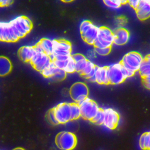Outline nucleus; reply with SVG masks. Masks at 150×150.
Instances as JSON below:
<instances>
[{
	"mask_svg": "<svg viewBox=\"0 0 150 150\" xmlns=\"http://www.w3.org/2000/svg\"><path fill=\"white\" fill-rule=\"evenodd\" d=\"M33 47L35 53L30 63L35 69L42 73L44 69L50 64L52 61L51 60L49 56L43 52V49L38 43Z\"/></svg>",
	"mask_w": 150,
	"mask_h": 150,
	"instance_id": "obj_1",
	"label": "nucleus"
},
{
	"mask_svg": "<svg viewBox=\"0 0 150 150\" xmlns=\"http://www.w3.org/2000/svg\"><path fill=\"white\" fill-rule=\"evenodd\" d=\"M99 27L89 21H83L80 25V32L82 39L89 45H93L97 39Z\"/></svg>",
	"mask_w": 150,
	"mask_h": 150,
	"instance_id": "obj_2",
	"label": "nucleus"
},
{
	"mask_svg": "<svg viewBox=\"0 0 150 150\" xmlns=\"http://www.w3.org/2000/svg\"><path fill=\"white\" fill-rule=\"evenodd\" d=\"M113 44V32L106 26L99 27L97 39L93 44L94 48L111 47Z\"/></svg>",
	"mask_w": 150,
	"mask_h": 150,
	"instance_id": "obj_3",
	"label": "nucleus"
},
{
	"mask_svg": "<svg viewBox=\"0 0 150 150\" xmlns=\"http://www.w3.org/2000/svg\"><path fill=\"white\" fill-rule=\"evenodd\" d=\"M144 58L137 52H130L125 54L120 62L124 67L134 72L139 70Z\"/></svg>",
	"mask_w": 150,
	"mask_h": 150,
	"instance_id": "obj_4",
	"label": "nucleus"
},
{
	"mask_svg": "<svg viewBox=\"0 0 150 150\" xmlns=\"http://www.w3.org/2000/svg\"><path fill=\"white\" fill-rule=\"evenodd\" d=\"M108 73L110 84H120L123 83L127 78L125 68L120 62L108 66Z\"/></svg>",
	"mask_w": 150,
	"mask_h": 150,
	"instance_id": "obj_5",
	"label": "nucleus"
},
{
	"mask_svg": "<svg viewBox=\"0 0 150 150\" xmlns=\"http://www.w3.org/2000/svg\"><path fill=\"white\" fill-rule=\"evenodd\" d=\"M77 104L80 107L81 117L90 121L100 109L97 104L88 97Z\"/></svg>",
	"mask_w": 150,
	"mask_h": 150,
	"instance_id": "obj_6",
	"label": "nucleus"
},
{
	"mask_svg": "<svg viewBox=\"0 0 150 150\" xmlns=\"http://www.w3.org/2000/svg\"><path fill=\"white\" fill-rule=\"evenodd\" d=\"M56 144L57 147L62 150H72L77 144V138L74 134L63 131L57 135Z\"/></svg>",
	"mask_w": 150,
	"mask_h": 150,
	"instance_id": "obj_7",
	"label": "nucleus"
},
{
	"mask_svg": "<svg viewBox=\"0 0 150 150\" xmlns=\"http://www.w3.org/2000/svg\"><path fill=\"white\" fill-rule=\"evenodd\" d=\"M88 88L86 84L82 82H77L73 84L70 89V95L72 100L79 103L88 97Z\"/></svg>",
	"mask_w": 150,
	"mask_h": 150,
	"instance_id": "obj_8",
	"label": "nucleus"
},
{
	"mask_svg": "<svg viewBox=\"0 0 150 150\" xmlns=\"http://www.w3.org/2000/svg\"><path fill=\"white\" fill-rule=\"evenodd\" d=\"M53 110L59 124H64L71 121L70 103H61Z\"/></svg>",
	"mask_w": 150,
	"mask_h": 150,
	"instance_id": "obj_9",
	"label": "nucleus"
},
{
	"mask_svg": "<svg viewBox=\"0 0 150 150\" xmlns=\"http://www.w3.org/2000/svg\"><path fill=\"white\" fill-rule=\"evenodd\" d=\"M24 37L32 28V23L27 17L19 16L9 22Z\"/></svg>",
	"mask_w": 150,
	"mask_h": 150,
	"instance_id": "obj_10",
	"label": "nucleus"
},
{
	"mask_svg": "<svg viewBox=\"0 0 150 150\" xmlns=\"http://www.w3.org/2000/svg\"><path fill=\"white\" fill-rule=\"evenodd\" d=\"M104 121L103 125L109 129H114L120 121V115L114 109L107 108L104 109Z\"/></svg>",
	"mask_w": 150,
	"mask_h": 150,
	"instance_id": "obj_11",
	"label": "nucleus"
},
{
	"mask_svg": "<svg viewBox=\"0 0 150 150\" xmlns=\"http://www.w3.org/2000/svg\"><path fill=\"white\" fill-rule=\"evenodd\" d=\"M136 15L140 21H145L150 18V0H139L135 10Z\"/></svg>",
	"mask_w": 150,
	"mask_h": 150,
	"instance_id": "obj_12",
	"label": "nucleus"
},
{
	"mask_svg": "<svg viewBox=\"0 0 150 150\" xmlns=\"http://www.w3.org/2000/svg\"><path fill=\"white\" fill-rule=\"evenodd\" d=\"M114 44L122 46L126 44L129 39V32L124 28H117L113 32Z\"/></svg>",
	"mask_w": 150,
	"mask_h": 150,
	"instance_id": "obj_13",
	"label": "nucleus"
},
{
	"mask_svg": "<svg viewBox=\"0 0 150 150\" xmlns=\"http://www.w3.org/2000/svg\"><path fill=\"white\" fill-rule=\"evenodd\" d=\"M96 83L99 84H110L108 73V66L100 67L97 66L96 72Z\"/></svg>",
	"mask_w": 150,
	"mask_h": 150,
	"instance_id": "obj_14",
	"label": "nucleus"
},
{
	"mask_svg": "<svg viewBox=\"0 0 150 150\" xmlns=\"http://www.w3.org/2000/svg\"><path fill=\"white\" fill-rule=\"evenodd\" d=\"M53 40L54 45V50L53 53L71 52V45L69 41L64 39Z\"/></svg>",
	"mask_w": 150,
	"mask_h": 150,
	"instance_id": "obj_15",
	"label": "nucleus"
},
{
	"mask_svg": "<svg viewBox=\"0 0 150 150\" xmlns=\"http://www.w3.org/2000/svg\"><path fill=\"white\" fill-rule=\"evenodd\" d=\"M35 53L33 46H25L22 47L19 50V55L23 62H30Z\"/></svg>",
	"mask_w": 150,
	"mask_h": 150,
	"instance_id": "obj_16",
	"label": "nucleus"
},
{
	"mask_svg": "<svg viewBox=\"0 0 150 150\" xmlns=\"http://www.w3.org/2000/svg\"><path fill=\"white\" fill-rule=\"evenodd\" d=\"M138 71L141 79L150 76V54L144 57Z\"/></svg>",
	"mask_w": 150,
	"mask_h": 150,
	"instance_id": "obj_17",
	"label": "nucleus"
},
{
	"mask_svg": "<svg viewBox=\"0 0 150 150\" xmlns=\"http://www.w3.org/2000/svg\"><path fill=\"white\" fill-rule=\"evenodd\" d=\"M12 70V64L9 59L0 56V76L7 75Z\"/></svg>",
	"mask_w": 150,
	"mask_h": 150,
	"instance_id": "obj_18",
	"label": "nucleus"
},
{
	"mask_svg": "<svg viewBox=\"0 0 150 150\" xmlns=\"http://www.w3.org/2000/svg\"><path fill=\"white\" fill-rule=\"evenodd\" d=\"M40 46L43 49V52L50 56V54H53V50H54V45H53V40H50L47 38L42 39L38 43Z\"/></svg>",
	"mask_w": 150,
	"mask_h": 150,
	"instance_id": "obj_19",
	"label": "nucleus"
},
{
	"mask_svg": "<svg viewBox=\"0 0 150 150\" xmlns=\"http://www.w3.org/2000/svg\"><path fill=\"white\" fill-rule=\"evenodd\" d=\"M140 148L143 150H150V131L143 133L139 141Z\"/></svg>",
	"mask_w": 150,
	"mask_h": 150,
	"instance_id": "obj_20",
	"label": "nucleus"
},
{
	"mask_svg": "<svg viewBox=\"0 0 150 150\" xmlns=\"http://www.w3.org/2000/svg\"><path fill=\"white\" fill-rule=\"evenodd\" d=\"M58 69H59L56 67L54 63L52 62L48 67L42 71L41 73L45 77L51 79L56 74Z\"/></svg>",
	"mask_w": 150,
	"mask_h": 150,
	"instance_id": "obj_21",
	"label": "nucleus"
},
{
	"mask_svg": "<svg viewBox=\"0 0 150 150\" xmlns=\"http://www.w3.org/2000/svg\"><path fill=\"white\" fill-rule=\"evenodd\" d=\"M71 120H77L81 117V112L79 104L76 103H70Z\"/></svg>",
	"mask_w": 150,
	"mask_h": 150,
	"instance_id": "obj_22",
	"label": "nucleus"
},
{
	"mask_svg": "<svg viewBox=\"0 0 150 150\" xmlns=\"http://www.w3.org/2000/svg\"><path fill=\"white\" fill-rule=\"evenodd\" d=\"M93 123L101 125H103L104 121V109H102L100 108L97 114L95 115V117L93 118V120L91 121Z\"/></svg>",
	"mask_w": 150,
	"mask_h": 150,
	"instance_id": "obj_23",
	"label": "nucleus"
},
{
	"mask_svg": "<svg viewBox=\"0 0 150 150\" xmlns=\"http://www.w3.org/2000/svg\"><path fill=\"white\" fill-rule=\"evenodd\" d=\"M96 65H95L91 61L88 60L87 63L85 67V68L84 69V70L80 73V74H81V76H83L84 77L85 76H86L87 75H88V74H90L95 68Z\"/></svg>",
	"mask_w": 150,
	"mask_h": 150,
	"instance_id": "obj_24",
	"label": "nucleus"
},
{
	"mask_svg": "<svg viewBox=\"0 0 150 150\" xmlns=\"http://www.w3.org/2000/svg\"><path fill=\"white\" fill-rule=\"evenodd\" d=\"M103 2L107 6L112 9H118L122 5L121 0H104Z\"/></svg>",
	"mask_w": 150,
	"mask_h": 150,
	"instance_id": "obj_25",
	"label": "nucleus"
},
{
	"mask_svg": "<svg viewBox=\"0 0 150 150\" xmlns=\"http://www.w3.org/2000/svg\"><path fill=\"white\" fill-rule=\"evenodd\" d=\"M72 56V55H71ZM67 73H72L76 71V63L72 58V56L69 59L64 70Z\"/></svg>",
	"mask_w": 150,
	"mask_h": 150,
	"instance_id": "obj_26",
	"label": "nucleus"
},
{
	"mask_svg": "<svg viewBox=\"0 0 150 150\" xmlns=\"http://www.w3.org/2000/svg\"><path fill=\"white\" fill-rule=\"evenodd\" d=\"M88 60L87 59V58H86L82 60L76 62V71L78 72L80 74L85 68Z\"/></svg>",
	"mask_w": 150,
	"mask_h": 150,
	"instance_id": "obj_27",
	"label": "nucleus"
},
{
	"mask_svg": "<svg viewBox=\"0 0 150 150\" xmlns=\"http://www.w3.org/2000/svg\"><path fill=\"white\" fill-rule=\"evenodd\" d=\"M67 73L64 70L62 69H58L56 74L51 78L54 80H64L66 77Z\"/></svg>",
	"mask_w": 150,
	"mask_h": 150,
	"instance_id": "obj_28",
	"label": "nucleus"
},
{
	"mask_svg": "<svg viewBox=\"0 0 150 150\" xmlns=\"http://www.w3.org/2000/svg\"><path fill=\"white\" fill-rule=\"evenodd\" d=\"M94 50L96 53L100 56H107L111 51V47H104V48H94Z\"/></svg>",
	"mask_w": 150,
	"mask_h": 150,
	"instance_id": "obj_29",
	"label": "nucleus"
},
{
	"mask_svg": "<svg viewBox=\"0 0 150 150\" xmlns=\"http://www.w3.org/2000/svg\"><path fill=\"white\" fill-rule=\"evenodd\" d=\"M69 60H67L66 61H60V60H54V61H53V62L54 63V64H55L56 67H57L58 69H62V70H64Z\"/></svg>",
	"mask_w": 150,
	"mask_h": 150,
	"instance_id": "obj_30",
	"label": "nucleus"
},
{
	"mask_svg": "<svg viewBox=\"0 0 150 150\" xmlns=\"http://www.w3.org/2000/svg\"><path fill=\"white\" fill-rule=\"evenodd\" d=\"M48 117H49V119L50 120V121L53 124H55V125H57L59 124V122H57L56 118V117H55V115H54V112L53 111V108L51 109L49 113H48Z\"/></svg>",
	"mask_w": 150,
	"mask_h": 150,
	"instance_id": "obj_31",
	"label": "nucleus"
},
{
	"mask_svg": "<svg viewBox=\"0 0 150 150\" xmlns=\"http://www.w3.org/2000/svg\"><path fill=\"white\" fill-rule=\"evenodd\" d=\"M141 79L142 84L144 87L148 90H150V76L142 78Z\"/></svg>",
	"mask_w": 150,
	"mask_h": 150,
	"instance_id": "obj_32",
	"label": "nucleus"
},
{
	"mask_svg": "<svg viewBox=\"0 0 150 150\" xmlns=\"http://www.w3.org/2000/svg\"><path fill=\"white\" fill-rule=\"evenodd\" d=\"M71 56H72L73 59L75 62V63L78 62H79L80 60H82L86 58L84 55H83L81 54H80V53H77V54H73Z\"/></svg>",
	"mask_w": 150,
	"mask_h": 150,
	"instance_id": "obj_33",
	"label": "nucleus"
},
{
	"mask_svg": "<svg viewBox=\"0 0 150 150\" xmlns=\"http://www.w3.org/2000/svg\"><path fill=\"white\" fill-rule=\"evenodd\" d=\"M5 22H0V41L4 42Z\"/></svg>",
	"mask_w": 150,
	"mask_h": 150,
	"instance_id": "obj_34",
	"label": "nucleus"
},
{
	"mask_svg": "<svg viewBox=\"0 0 150 150\" xmlns=\"http://www.w3.org/2000/svg\"><path fill=\"white\" fill-rule=\"evenodd\" d=\"M128 3L129 4V5L135 10L137 9L139 3V0H130L128 1Z\"/></svg>",
	"mask_w": 150,
	"mask_h": 150,
	"instance_id": "obj_35",
	"label": "nucleus"
},
{
	"mask_svg": "<svg viewBox=\"0 0 150 150\" xmlns=\"http://www.w3.org/2000/svg\"><path fill=\"white\" fill-rule=\"evenodd\" d=\"M13 2L12 1H9V0H2L0 1V6H5L11 5Z\"/></svg>",
	"mask_w": 150,
	"mask_h": 150,
	"instance_id": "obj_36",
	"label": "nucleus"
},
{
	"mask_svg": "<svg viewBox=\"0 0 150 150\" xmlns=\"http://www.w3.org/2000/svg\"><path fill=\"white\" fill-rule=\"evenodd\" d=\"M128 1H124V0L121 1V2L122 5H124V4H127V3H128Z\"/></svg>",
	"mask_w": 150,
	"mask_h": 150,
	"instance_id": "obj_37",
	"label": "nucleus"
},
{
	"mask_svg": "<svg viewBox=\"0 0 150 150\" xmlns=\"http://www.w3.org/2000/svg\"><path fill=\"white\" fill-rule=\"evenodd\" d=\"M13 150H25V149H23V148H17L14 149Z\"/></svg>",
	"mask_w": 150,
	"mask_h": 150,
	"instance_id": "obj_38",
	"label": "nucleus"
}]
</instances>
